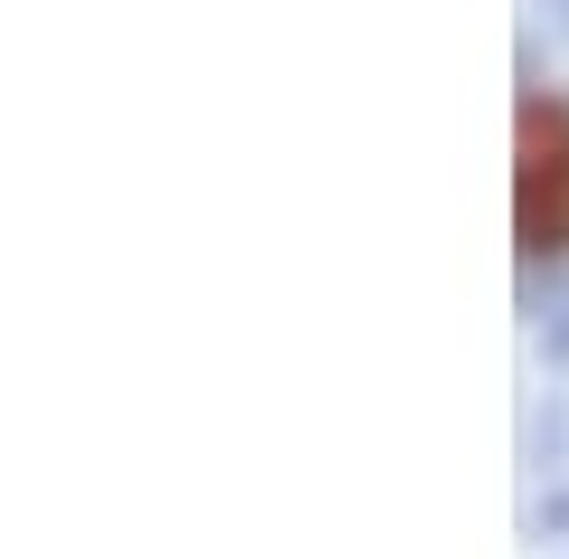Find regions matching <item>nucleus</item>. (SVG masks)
Returning <instances> with one entry per match:
<instances>
[{
    "instance_id": "f257e3e1",
    "label": "nucleus",
    "mask_w": 569,
    "mask_h": 559,
    "mask_svg": "<svg viewBox=\"0 0 569 559\" xmlns=\"http://www.w3.org/2000/svg\"><path fill=\"white\" fill-rule=\"evenodd\" d=\"M522 238L569 247V114L522 104Z\"/></svg>"
}]
</instances>
